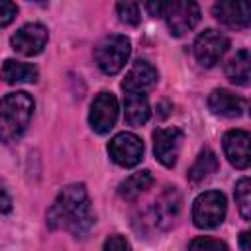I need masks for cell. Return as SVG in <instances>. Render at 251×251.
<instances>
[{
	"label": "cell",
	"instance_id": "3957f363",
	"mask_svg": "<svg viewBox=\"0 0 251 251\" xmlns=\"http://www.w3.org/2000/svg\"><path fill=\"white\" fill-rule=\"evenodd\" d=\"M131 55V41L126 35H106L94 47V61L104 75H118Z\"/></svg>",
	"mask_w": 251,
	"mask_h": 251
},
{
	"label": "cell",
	"instance_id": "8992f818",
	"mask_svg": "<svg viewBox=\"0 0 251 251\" xmlns=\"http://www.w3.org/2000/svg\"><path fill=\"white\" fill-rule=\"evenodd\" d=\"M143 141L131 133V131H122V133H116L110 141H108V155L110 159L124 167V169H129V167H135L141 163L143 159Z\"/></svg>",
	"mask_w": 251,
	"mask_h": 251
},
{
	"label": "cell",
	"instance_id": "ac0fdd59",
	"mask_svg": "<svg viewBox=\"0 0 251 251\" xmlns=\"http://www.w3.org/2000/svg\"><path fill=\"white\" fill-rule=\"evenodd\" d=\"M2 78L8 84L16 82H35L39 78V71L31 63H22L14 59H6L2 65Z\"/></svg>",
	"mask_w": 251,
	"mask_h": 251
},
{
	"label": "cell",
	"instance_id": "f1b7e54d",
	"mask_svg": "<svg viewBox=\"0 0 251 251\" xmlns=\"http://www.w3.org/2000/svg\"><path fill=\"white\" fill-rule=\"evenodd\" d=\"M249 114H251V104H249Z\"/></svg>",
	"mask_w": 251,
	"mask_h": 251
},
{
	"label": "cell",
	"instance_id": "484cf974",
	"mask_svg": "<svg viewBox=\"0 0 251 251\" xmlns=\"http://www.w3.org/2000/svg\"><path fill=\"white\" fill-rule=\"evenodd\" d=\"M167 8H169V2H165V0H151V2H145V10H147L149 16H153V18H165Z\"/></svg>",
	"mask_w": 251,
	"mask_h": 251
},
{
	"label": "cell",
	"instance_id": "83f0119b",
	"mask_svg": "<svg viewBox=\"0 0 251 251\" xmlns=\"http://www.w3.org/2000/svg\"><path fill=\"white\" fill-rule=\"evenodd\" d=\"M12 208V200H10V194H8V188L4 186L2 188V214H8Z\"/></svg>",
	"mask_w": 251,
	"mask_h": 251
},
{
	"label": "cell",
	"instance_id": "2e32d148",
	"mask_svg": "<svg viewBox=\"0 0 251 251\" xmlns=\"http://www.w3.org/2000/svg\"><path fill=\"white\" fill-rule=\"evenodd\" d=\"M124 118L127 126H145L151 118V106L145 92H129L124 96Z\"/></svg>",
	"mask_w": 251,
	"mask_h": 251
},
{
	"label": "cell",
	"instance_id": "52a82bcc",
	"mask_svg": "<svg viewBox=\"0 0 251 251\" xmlns=\"http://www.w3.org/2000/svg\"><path fill=\"white\" fill-rule=\"evenodd\" d=\"M227 49H229V39L216 29H204L194 41V57L206 69L220 63V59L227 53Z\"/></svg>",
	"mask_w": 251,
	"mask_h": 251
},
{
	"label": "cell",
	"instance_id": "277c9868",
	"mask_svg": "<svg viewBox=\"0 0 251 251\" xmlns=\"http://www.w3.org/2000/svg\"><path fill=\"white\" fill-rule=\"evenodd\" d=\"M227 202L224 192L206 190L196 196L192 204V222L198 229H214L226 220Z\"/></svg>",
	"mask_w": 251,
	"mask_h": 251
},
{
	"label": "cell",
	"instance_id": "d4e9b609",
	"mask_svg": "<svg viewBox=\"0 0 251 251\" xmlns=\"http://www.w3.org/2000/svg\"><path fill=\"white\" fill-rule=\"evenodd\" d=\"M16 14H18V6L8 0H2L0 2V27H8L10 22L16 18Z\"/></svg>",
	"mask_w": 251,
	"mask_h": 251
},
{
	"label": "cell",
	"instance_id": "9a60e30c",
	"mask_svg": "<svg viewBox=\"0 0 251 251\" xmlns=\"http://www.w3.org/2000/svg\"><path fill=\"white\" fill-rule=\"evenodd\" d=\"M208 108L212 110V114L222 118H239L243 114L245 102L239 94H233L227 88H216L208 96Z\"/></svg>",
	"mask_w": 251,
	"mask_h": 251
},
{
	"label": "cell",
	"instance_id": "4316f807",
	"mask_svg": "<svg viewBox=\"0 0 251 251\" xmlns=\"http://www.w3.org/2000/svg\"><path fill=\"white\" fill-rule=\"evenodd\" d=\"M239 247L243 251H251V229L239 233Z\"/></svg>",
	"mask_w": 251,
	"mask_h": 251
},
{
	"label": "cell",
	"instance_id": "5b68a950",
	"mask_svg": "<svg viewBox=\"0 0 251 251\" xmlns=\"http://www.w3.org/2000/svg\"><path fill=\"white\" fill-rule=\"evenodd\" d=\"M200 6L192 0H173L165 12V22L173 37H182L200 22Z\"/></svg>",
	"mask_w": 251,
	"mask_h": 251
},
{
	"label": "cell",
	"instance_id": "cb8c5ba5",
	"mask_svg": "<svg viewBox=\"0 0 251 251\" xmlns=\"http://www.w3.org/2000/svg\"><path fill=\"white\" fill-rule=\"evenodd\" d=\"M102 251H131V245H129V241H127L124 235L114 233V235H110V237L104 241Z\"/></svg>",
	"mask_w": 251,
	"mask_h": 251
},
{
	"label": "cell",
	"instance_id": "5bb4252c",
	"mask_svg": "<svg viewBox=\"0 0 251 251\" xmlns=\"http://www.w3.org/2000/svg\"><path fill=\"white\" fill-rule=\"evenodd\" d=\"M157 78H159L157 69L149 61L139 59L131 65L126 78L122 80V90L126 94H129V92H147L149 88H153L157 84Z\"/></svg>",
	"mask_w": 251,
	"mask_h": 251
},
{
	"label": "cell",
	"instance_id": "d6986e66",
	"mask_svg": "<svg viewBox=\"0 0 251 251\" xmlns=\"http://www.w3.org/2000/svg\"><path fill=\"white\" fill-rule=\"evenodd\" d=\"M153 184V175L151 171H137L133 175H129L126 180L120 182L118 186V194L124 198V200H135L137 196H141L147 188H151Z\"/></svg>",
	"mask_w": 251,
	"mask_h": 251
},
{
	"label": "cell",
	"instance_id": "30bf717a",
	"mask_svg": "<svg viewBox=\"0 0 251 251\" xmlns=\"http://www.w3.org/2000/svg\"><path fill=\"white\" fill-rule=\"evenodd\" d=\"M47 39H49V31L45 25L41 24H25L22 25L12 37H10V43H12V49L24 57H35L39 55L45 45H47Z\"/></svg>",
	"mask_w": 251,
	"mask_h": 251
},
{
	"label": "cell",
	"instance_id": "7a4b0ae2",
	"mask_svg": "<svg viewBox=\"0 0 251 251\" xmlns=\"http://www.w3.org/2000/svg\"><path fill=\"white\" fill-rule=\"evenodd\" d=\"M35 102L25 90L8 92L0 106V137L4 143L18 141L29 127Z\"/></svg>",
	"mask_w": 251,
	"mask_h": 251
},
{
	"label": "cell",
	"instance_id": "44dd1931",
	"mask_svg": "<svg viewBox=\"0 0 251 251\" xmlns=\"http://www.w3.org/2000/svg\"><path fill=\"white\" fill-rule=\"evenodd\" d=\"M233 198H235L239 216L245 222H251V176H241L235 182Z\"/></svg>",
	"mask_w": 251,
	"mask_h": 251
},
{
	"label": "cell",
	"instance_id": "e0dca14e",
	"mask_svg": "<svg viewBox=\"0 0 251 251\" xmlns=\"http://www.w3.org/2000/svg\"><path fill=\"white\" fill-rule=\"evenodd\" d=\"M226 78L237 86H251V53L241 49L229 57L224 67Z\"/></svg>",
	"mask_w": 251,
	"mask_h": 251
},
{
	"label": "cell",
	"instance_id": "4fadbf2b",
	"mask_svg": "<svg viewBox=\"0 0 251 251\" xmlns=\"http://www.w3.org/2000/svg\"><path fill=\"white\" fill-rule=\"evenodd\" d=\"M224 153L231 167L247 169L251 165V133L245 129H229L222 137Z\"/></svg>",
	"mask_w": 251,
	"mask_h": 251
},
{
	"label": "cell",
	"instance_id": "8fae6325",
	"mask_svg": "<svg viewBox=\"0 0 251 251\" xmlns=\"http://www.w3.org/2000/svg\"><path fill=\"white\" fill-rule=\"evenodd\" d=\"M180 210H182L180 192L175 186H169L165 192L159 194V198L151 206V224L157 229H169L178 220Z\"/></svg>",
	"mask_w": 251,
	"mask_h": 251
},
{
	"label": "cell",
	"instance_id": "7c38bea8",
	"mask_svg": "<svg viewBox=\"0 0 251 251\" xmlns=\"http://www.w3.org/2000/svg\"><path fill=\"white\" fill-rule=\"evenodd\" d=\"M214 18L231 29H245L251 25V2L247 0H220L212 6Z\"/></svg>",
	"mask_w": 251,
	"mask_h": 251
},
{
	"label": "cell",
	"instance_id": "6da1fadb",
	"mask_svg": "<svg viewBox=\"0 0 251 251\" xmlns=\"http://www.w3.org/2000/svg\"><path fill=\"white\" fill-rule=\"evenodd\" d=\"M45 220L53 231L63 229L75 237H86L96 222L86 186L82 182L67 184L49 206Z\"/></svg>",
	"mask_w": 251,
	"mask_h": 251
},
{
	"label": "cell",
	"instance_id": "7402d4cb",
	"mask_svg": "<svg viewBox=\"0 0 251 251\" xmlns=\"http://www.w3.org/2000/svg\"><path fill=\"white\" fill-rule=\"evenodd\" d=\"M116 12L120 22L127 25H137L141 22V6L137 2H120L116 4Z\"/></svg>",
	"mask_w": 251,
	"mask_h": 251
},
{
	"label": "cell",
	"instance_id": "9c48e42d",
	"mask_svg": "<svg viewBox=\"0 0 251 251\" xmlns=\"http://www.w3.org/2000/svg\"><path fill=\"white\" fill-rule=\"evenodd\" d=\"M118 100L112 92H100L92 104H90V112H88V124L92 127V131L104 135L108 133L118 120Z\"/></svg>",
	"mask_w": 251,
	"mask_h": 251
},
{
	"label": "cell",
	"instance_id": "ffe728a7",
	"mask_svg": "<svg viewBox=\"0 0 251 251\" xmlns=\"http://www.w3.org/2000/svg\"><path fill=\"white\" fill-rule=\"evenodd\" d=\"M218 167H220L218 155H216L210 147H204V149L198 153L196 161L192 163V167H190V171H188V180L196 184V182L208 178L210 175H214V173L218 171Z\"/></svg>",
	"mask_w": 251,
	"mask_h": 251
},
{
	"label": "cell",
	"instance_id": "603a6c76",
	"mask_svg": "<svg viewBox=\"0 0 251 251\" xmlns=\"http://www.w3.org/2000/svg\"><path fill=\"white\" fill-rule=\"evenodd\" d=\"M188 251H229V247L216 237L200 235L188 243Z\"/></svg>",
	"mask_w": 251,
	"mask_h": 251
},
{
	"label": "cell",
	"instance_id": "ba28073f",
	"mask_svg": "<svg viewBox=\"0 0 251 251\" xmlns=\"http://www.w3.org/2000/svg\"><path fill=\"white\" fill-rule=\"evenodd\" d=\"M182 131L178 127H157L153 131V153L155 159L167 167L173 169L178 161L180 145H182Z\"/></svg>",
	"mask_w": 251,
	"mask_h": 251
}]
</instances>
